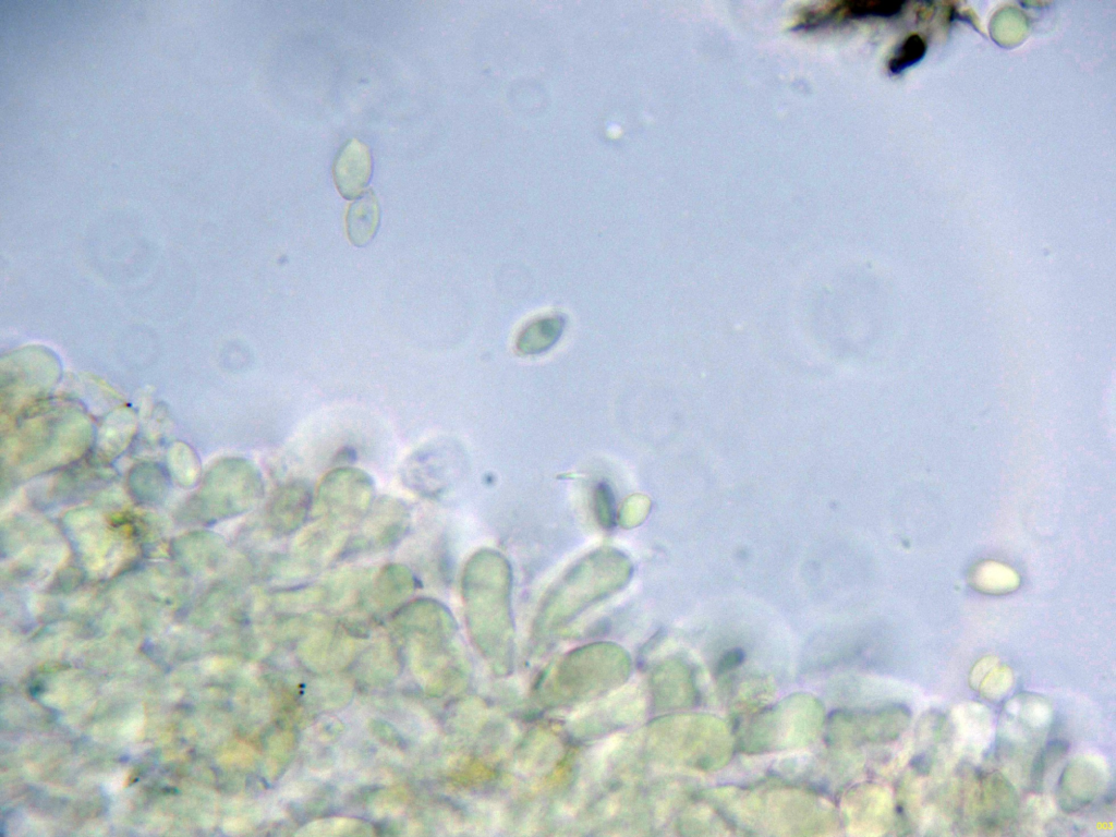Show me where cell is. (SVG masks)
Instances as JSON below:
<instances>
[{
  "instance_id": "1",
  "label": "cell",
  "mask_w": 1116,
  "mask_h": 837,
  "mask_svg": "<svg viewBox=\"0 0 1116 837\" xmlns=\"http://www.w3.org/2000/svg\"><path fill=\"white\" fill-rule=\"evenodd\" d=\"M595 652L589 648L571 654L555 674L554 699L584 700L618 684L629 671L627 656L617 652Z\"/></svg>"
},
{
  "instance_id": "5",
  "label": "cell",
  "mask_w": 1116,
  "mask_h": 837,
  "mask_svg": "<svg viewBox=\"0 0 1116 837\" xmlns=\"http://www.w3.org/2000/svg\"><path fill=\"white\" fill-rule=\"evenodd\" d=\"M903 1H876V0H848L829 2L822 7L810 9L802 15L803 27H815L832 20H851L866 17H890L898 14Z\"/></svg>"
},
{
  "instance_id": "2",
  "label": "cell",
  "mask_w": 1116,
  "mask_h": 837,
  "mask_svg": "<svg viewBox=\"0 0 1116 837\" xmlns=\"http://www.w3.org/2000/svg\"><path fill=\"white\" fill-rule=\"evenodd\" d=\"M373 495L369 480L354 470H337L326 477L317 499L319 508L337 520L349 521L360 517Z\"/></svg>"
},
{
  "instance_id": "8",
  "label": "cell",
  "mask_w": 1116,
  "mask_h": 837,
  "mask_svg": "<svg viewBox=\"0 0 1116 837\" xmlns=\"http://www.w3.org/2000/svg\"><path fill=\"white\" fill-rule=\"evenodd\" d=\"M926 50L925 41L919 35H910L898 47V50L889 60L888 68L893 73H900L906 68L920 61Z\"/></svg>"
},
{
  "instance_id": "9",
  "label": "cell",
  "mask_w": 1116,
  "mask_h": 837,
  "mask_svg": "<svg viewBox=\"0 0 1116 837\" xmlns=\"http://www.w3.org/2000/svg\"><path fill=\"white\" fill-rule=\"evenodd\" d=\"M743 659V653L740 650H733L725 654L718 664V670L726 671L738 666Z\"/></svg>"
},
{
  "instance_id": "3",
  "label": "cell",
  "mask_w": 1116,
  "mask_h": 837,
  "mask_svg": "<svg viewBox=\"0 0 1116 837\" xmlns=\"http://www.w3.org/2000/svg\"><path fill=\"white\" fill-rule=\"evenodd\" d=\"M567 326V315L547 311L526 319L514 336L513 347L522 356H536L554 348Z\"/></svg>"
},
{
  "instance_id": "10",
  "label": "cell",
  "mask_w": 1116,
  "mask_h": 837,
  "mask_svg": "<svg viewBox=\"0 0 1116 837\" xmlns=\"http://www.w3.org/2000/svg\"><path fill=\"white\" fill-rule=\"evenodd\" d=\"M911 764L921 774H926L930 769V763L926 762L924 756H917L912 760Z\"/></svg>"
},
{
  "instance_id": "4",
  "label": "cell",
  "mask_w": 1116,
  "mask_h": 837,
  "mask_svg": "<svg viewBox=\"0 0 1116 837\" xmlns=\"http://www.w3.org/2000/svg\"><path fill=\"white\" fill-rule=\"evenodd\" d=\"M371 173L368 148L357 140H350L340 149L333 163V179L340 194L348 199L357 197L367 185Z\"/></svg>"
},
{
  "instance_id": "6",
  "label": "cell",
  "mask_w": 1116,
  "mask_h": 837,
  "mask_svg": "<svg viewBox=\"0 0 1116 837\" xmlns=\"http://www.w3.org/2000/svg\"><path fill=\"white\" fill-rule=\"evenodd\" d=\"M312 506L308 487L302 482H291L280 487L272 496L268 519L277 533H291L305 521Z\"/></svg>"
},
{
  "instance_id": "7",
  "label": "cell",
  "mask_w": 1116,
  "mask_h": 837,
  "mask_svg": "<svg viewBox=\"0 0 1116 837\" xmlns=\"http://www.w3.org/2000/svg\"><path fill=\"white\" fill-rule=\"evenodd\" d=\"M380 218L379 204L376 195L368 190L354 199L347 213V234L355 246L367 245L375 236Z\"/></svg>"
}]
</instances>
